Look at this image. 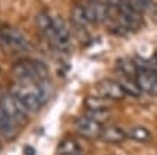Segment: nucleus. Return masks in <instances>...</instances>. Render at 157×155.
<instances>
[{"mask_svg": "<svg viewBox=\"0 0 157 155\" xmlns=\"http://www.w3.org/2000/svg\"><path fill=\"white\" fill-rule=\"evenodd\" d=\"M36 26L53 49L59 51H69L70 31L62 17H52L46 12H40L36 16Z\"/></svg>", "mask_w": 157, "mask_h": 155, "instance_id": "nucleus-1", "label": "nucleus"}, {"mask_svg": "<svg viewBox=\"0 0 157 155\" xmlns=\"http://www.w3.org/2000/svg\"><path fill=\"white\" fill-rule=\"evenodd\" d=\"M10 94L23 104L29 113H37L49 97V88L41 83H14Z\"/></svg>", "mask_w": 157, "mask_h": 155, "instance_id": "nucleus-2", "label": "nucleus"}, {"mask_svg": "<svg viewBox=\"0 0 157 155\" xmlns=\"http://www.w3.org/2000/svg\"><path fill=\"white\" fill-rule=\"evenodd\" d=\"M12 71L19 83H41L49 74L47 65L39 60H19L13 64Z\"/></svg>", "mask_w": 157, "mask_h": 155, "instance_id": "nucleus-3", "label": "nucleus"}, {"mask_svg": "<svg viewBox=\"0 0 157 155\" xmlns=\"http://www.w3.org/2000/svg\"><path fill=\"white\" fill-rule=\"evenodd\" d=\"M0 107L10 118L19 125H26L29 121V111L26 110L16 97H13L12 94H4L0 98Z\"/></svg>", "mask_w": 157, "mask_h": 155, "instance_id": "nucleus-4", "label": "nucleus"}, {"mask_svg": "<svg viewBox=\"0 0 157 155\" xmlns=\"http://www.w3.org/2000/svg\"><path fill=\"white\" fill-rule=\"evenodd\" d=\"M0 41L3 43L6 47L16 51H23V50H29L30 43L29 39L21 30L13 27L9 24H3L0 30Z\"/></svg>", "mask_w": 157, "mask_h": 155, "instance_id": "nucleus-5", "label": "nucleus"}, {"mask_svg": "<svg viewBox=\"0 0 157 155\" xmlns=\"http://www.w3.org/2000/svg\"><path fill=\"white\" fill-rule=\"evenodd\" d=\"M83 9L89 24H100L109 20V10L101 0H86L83 2Z\"/></svg>", "mask_w": 157, "mask_h": 155, "instance_id": "nucleus-6", "label": "nucleus"}, {"mask_svg": "<svg viewBox=\"0 0 157 155\" xmlns=\"http://www.w3.org/2000/svg\"><path fill=\"white\" fill-rule=\"evenodd\" d=\"M136 83L141 93H147L150 95H157V74L147 67H137Z\"/></svg>", "mask_w": 157, "mask_h": 155, "instance_id": "nucleus-7", "label": "nucleus"}, {"mask_svg": "<svg viewBox=\"0 0 157 155\" xmlns=\"http://www.w3.org/2000/svg\"><path fill=\"white\" fill-rule=\"evenodd\" d=\"M75 128L82 137L86 138H100V134L103 131V124L96 123L89 117L83 115L75 121Z\"/></svg>", "mask_w": 157, "mask_h": 155, "instance_id": "nucleus-8", "label": "nucleus"}, {"mask_svg": "<svg viewBox=\"0 0 157 155\" xmlns=\"http://www.w3.org/2000/svg\"><path fill=\"white\" fill-rule=\"evenodd\" d=\"M96 91L99 94V97L104 98V100H121L126 95L121 90V87L119 86V83L112 81V80L99 81L96 84Z\"/></svg>", "mask_w": 157, "mask_h": 155, "instance_id": "nucleus-9", "label": "nucleus"}, {"mask_svg": "<svg viewBox=\"0 0 157 155\" xmlns=\"http://www.w3.org/2000/svg\"><path fill=\"white\" fill-rule=\"evenodd\" d=\"M126 138H127V131H124L123 128L119 125L103 127V131H101V134H100V139H103V141L110 142V144L123 142Z\"/></svg>", "mask_w": 157, "mask_h": 155, "instance_id": "nucleus-10", "label": "nucleus"}, {"mask_svg": "<svg viewBox=\"0 0 157 155\" xmlns=\"http://www.w3.org/2000/svg\"><path fill=\"white\" fill-rule=\"evenodd\" d=\"M17 124L9 117L0 107V134L3 135L4 138L13 139L17 137Z\"/></svg>", "mask_w": 157, "mask_h": 155, "instance_id": "nucleus-11", "label": "nucleus"}, {"mask_svg": "<svg viewBox=\"0 0 157 155\" xmlns=\"http://www.w3.org/2000/svg\"><path fill=\"white\" fill-rule=\"evenodd\" d=\"M124 2H126L133 10H136L137 13H140L141 16L157 13V3L154 0H124Z\"/></svg>", "mask_w": 157, "mask_h": 155, "instance_id": "nucleus-12", "label": "nucleus"}, {"mask_svg": "<svg viewBox=\"0 0 157 155\" xmlns=\"http://www.w3.org/2000/svg\"><path fill=\"white\" fill-rule=\"evenodd\" d=\"M59 155H82L83 154V147L82 144L71 138H64L60 141L57 147Z\"/></svg>", "mask_w": 157, "mask_h": 155, "instance_id": "nucleus-13", "label": "nucleus"}, {"mask_svg": "<svg viewBox=\"0 0 157 155\" xmlns=\"http://www.w3.org/2000/svg\"><path fill=\"white\" fill-rule=\"evenodd\" d=\"M127 138H132L137 142H147L151 138V134H150L149 130H146L144 127H132L130 130L127 131Z\"/></svg>", "mask_w": 157, "mask_h": 155, "instance_id": "nucleus-14", "label": "nucleus"}, {"mask_svg": "<svg viewBox=\"0 0 157 155\" xmlns=\"http://www.w3.org/2000/svg\"><path fill=\"white\" fill-rule=\"evenodd\" d=\"M71 21L75 23L77 27H86L89 24V21L84 14V9H83V3H76L71 9Z\"/></svg>", "mask_w": 157, "mask_h": 155, "instance_id": "nucleus-15", "label": "nucleus"}, {"mask_svg": "<svg viewBox=\"0 0 157 155\" xmlns=\"http://www.w3.org/2000/svg\"><path fill=\"white\" fill-rule=\"evenodd\" d=\"M119 83V86L121 87V90H123V93L126 94V95H132V97H139L141 94V90L139 88V86H137L136 80H130V78H121Z\"/></svg>", "mask_w": 157, "mask_h": 155, "instance_id": "nucleus-16", "label": "nucleus"}, {"mask_svg": "<svg viewBox=\"0 0 157 155\" xmlns=\"http://www.w3.org/2000/svg\"><path fill=\"white\" fill-rule=\"evenodd\" d=\"M86 108L87 111H104L109 110V104L107 101L101 97H87L86 98Z\"/></svg>", "mask_w": 157, "mask_h": 155, "instance_id": "nucleus-17", "label": "nucleus"}, {"mask_svg": "<svg viewBox=\"0 0 157 155\" xmlns=\"http://www.w3.org/2000/svg\"><path fill=\"white\" fill-rule=\"evenodd\" d=\"M86 117H89V118L93 120V121H96V123L103 124V121H106V120L109 118V110H104V111H87Z\"/></svg>", "mask_w": 157, "mask_h": 155, "instance_id": "nucleus-18", "label": "nucleus"}, {"mask_svg": "<svg viewBox=\"0 0 157 155\" xmlns=\"http://www.w3.org/2000/svg\"><path fill=\"white\" fill-rule=\"evenodd\" d=\"M2 27H3V23H2V21H0V30H2Z\"/></svg>", "mask_w": 157, "mask_h": 155, "instance_id": "nucleus-19", "label": "nucleus"}, {"mask_svg": "<svg viewBox=\"0 0 157 155\" xmlns=\"http://www.w3.org/2000/svg\"><path fill=\"white\" fill-rule=\"evenodd\" d=\"M0 148H2V142H0Z\"/></svg>", "mask_w": 157, "mask_h": 155, "instance_id": "nucleus-20", "label": "nucleus"}]
</instances>
